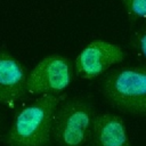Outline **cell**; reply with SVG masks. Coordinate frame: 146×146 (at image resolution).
Masks as SVG:
<instances>
[{"instance_id":"obj_1","label":"cell","mask_w":146,"mask_h":146,"mask_svg":"<svg viewBox=\"0 0 146 146\" xmlns=\"http://www.w3.org/2000/svg\"><path fill=\"white\" fill-rule=\"evenodd\" d=\"M65 96L43 95L14 119L3 140L8 146H48L56 108Z\"/></svg>"},{"instance_id":"obj_2","label":"cell","mask_w":146,"mask_h":146,"mask_svg":"<svg viewBox=\"0 0 146 146\" xmlns=\"http://www.w3.org/2000/svg\"><path fill=\"white\" fill-rule=\"evenodd\" d=\"M94 119V111L88 103L81 99L66 100L55 111L51 136L59 146H83L90 138Z\"/></svg>"},{"instance_id":"obj_3","label":"cell","mask_w":146,"mask_h":146,"mask_svg":"<svg viewBox=\"0 0 146 146\" xmlns=\"http://www.w3.org/2000/svg\"><path fill=\"white\" fill-rule=\"evenodd\" d=\"M103 89L106 98L116 107L146 114V68L115 70L105 79Z\"/></svg>"},{"instance_id":"obj_4","label":"cell","mask_w":146,"mask_h":146,"mask_svg":"<svg viewBox=\"0 0 146 146\" xmlns=\"http://www.w3.org/2000/svg\"><path fill=\"white\" fill-rule=\"evenodd\" d=\"M73 78L71 62L62 55H49L27 74V91L57 95L65 90Z\"/></svg>"},{"instance_id":"obj_5","label":"cell","mask_w":146,"mask_h":146,"mask_svg":"<svg viewBox=\"0 0 146 146\" xmlns=\"http://www.w3.org/2000/svg\"><path fill=\"white\" fill-rule=\"evenodd\" d=\"M123 58L124 51L120 46L104 40H94L78 55L74 67L79 76L94 79L112 65L122 62Z\"/></svg>"},{"instance_id":"obj_6","label":"cell","mask_w":146,"mask_h":146,"mask_svg":"<svg viewBox=\"0 0 146 146\" xmlns=\"http://www.w3.org/2000/svg\"><path fill=\"white\" fill-rule=\"evenodd\" d=\"M27 91V74L11 54L0 50V104H14Z\"/></svg>"},{"instance_id":"obj_7","label":"cell","mask_w":146,"mask_h":146,"mask_svg":"<svg viewBox=\"0 0 146 146\" xmlns=\"http://www.w3.org/2000/svg\"><path fill=\"white\" fill-rule=\"evenodd\" d=\"M87 146H131L123 120L108 113L95 116Z\"/></svg>"},{"instance_id":"obj_8","label":"cell","mask_w":146,"mask_h":146,"mask_svg":"<svg viewBox=\"0 0 146 146\" xmlns=\"http://www.w3.org/2000/svg\"><path fill=\"white\" fill-rule=\"evenodd\" d=\"M131 21L146 18V0H121Z\"/></svg>"},{"instance_id":"obj_9","label":"cell","mask_w":146,"mask_h":146,"mask_svg":"<svg viewBox=\"0 0 146 146\" xmlns=\"http://www.w3.org/2000/svg\"><path fill=\"white\" fill-rule=\"evenodd\" d=\"M132 46L137 51V55L140 57L144 63V68H146V29L137 32L132 40Z\"/></svg>"}]
</instances>
